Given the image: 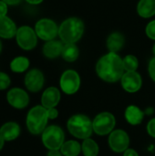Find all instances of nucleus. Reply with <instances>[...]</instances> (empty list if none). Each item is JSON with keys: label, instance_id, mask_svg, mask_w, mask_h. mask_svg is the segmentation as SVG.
<instances>
[{"label": "nucleus", "instance_id": "nucleus-1", "mask_svg": "<svg viewBox=\"0 0 155 156\" xmlns=\"http://www.w3.org/2000/svg\"><path fill=\"white\" fill-rule=\"evenodd\" d=\"M124 72L122 58L117 53L108 52L96 64V73L105 82L115 83L121 80Z\"/></svg>", "mask_w": 155, "mask_h": 156}, {"label": "nucleus", "instance_id": "nucleus-2", "mask_svg": "<svg viewBox=\"0 0 155 156\" xmlns=\"http://www.w3.org/2000/svg\"><path fill=\"white\" fill-rule=\"evenodd\" d=\"M85 25L82 19L72 16L65 19L58 27V37L64 44L78 42L83 36Z\"/></svg>", "mask_w": 155, "mask_h": 156}, {"label": "nucleus", "instance_id": "nucleus-3", "mask_svg": "<svg viewBox=\"0 0 155 156\" xmlns=\"http://www.w3.org/2000/svg\"><path fill=\"white\" fill-rule=\"evenodd\" d=\"M69 133L77 139L85 140L90 138L93 132L92 121L85 114L78 113L72 115L67 122Z\"/></svg>", "mask_w": 155, "mask_h": 156}, {"label": "nucleus", "instance_id": "nucleus-4", "mask_svg": "<svg viewBox=\"0 0 155 156\" xmlns=\"http://www.w3.org/2000/svg\"><path fill=\"white\" fill-rule=\"evenodd\" d=\"M48 110L42 105H37L29 110L26 115V127L30 133L37 135L48 127Z\"/></svg>", "mask_w": 155, "mask_h": 156}, {"label": "nucleus", "instance_id": "nucleus-5", "mask_svg": "<svg viewBox=\"0 0 155 156\" xmlns=\"http://www.w3.org/2000/svg\"><path fill=\"white\" fill-rule=\"evenodd\" d=\"M44 146L48 150H60L65 143V133L61 127L58 125L48 126L41 133Z\"/></svg>", "mask_w": 155, "mask_h": 156}, {"label": "nucleus", "instance_id": "nucleus-6", "mask_svg": "<svg viewBox=\"0 0 155 156\" xmlns=\"http://www.w3.org/2000/svg\"><path fill=\"white\" fill-rule=\"evenodd\" d=\"M93 132L99 136L109 135L114 131L116 126V119L114 115L109 112H103L96 115L92 120Z\"/></svg>", "mask_w": 155, "mask_h": 156}, {"label": "nucleus", "instance_id": "nucleus-7", "mask_svg": "<svg viewBox=\"0 0 155 156\" xmlns=\"http://www.w3.org/2000/svg\"><path fill=\"white\" fill-rule=\"evenodd\" d=\"M17 46L23 50H32L37 44V36L34 28L29 26H21L17 28L16 34Z\"/></svg>", "mask_w": 155, "mask_h": 156}, {"label": "nucleus", "instance_id": "nucleus-8", "mask_svg": "<svg viewBox=\"0 0 155 156\" xmlns=\"http://www.w3.org/2000/svg\"><path fill=\"white\" fill-rule=\"evenodd\" d=\"M81 80L79 73L74 69L65 70L59 80L60 90L67 95H73L79 90Z\"/></svg>", "mask_w": 155, "mask_h": 156}, {"label": "nucleus", "instance_id": "nucleus-9", "mask_svg": "<svg viewBox=\"0 0 155 156\" xmlns=\"http://www.w3.org/2000/svg\"><path fill=\"white\" fill-rule=\"evenodd\" d=\"M35 31L38 38L44 41H50L58 36V27L50 18H41L35 25Z\"/></svg>", "mask_w": 155, "mask_h": 156}, {"label": "nucleus", "instance_id": "nucleus-10", "mask_svg": "<svg viewBox=\"0 0 155 156\" xmlns=\"http://www.w3.org/2000/svg\"><path fill=\"white\" fill-rule=\"evenodd\" d=\"M108 144L114 153H124L129 148L130 137L128 133L122 129L114 130L109 134Z\"/></svg>", "mask_w": 155, "mask_h": 156}, {"label": "nucleus", "instance_id": "nucleus-11", "mask_svg": "<svg viewBox=\"0 0 155 156\" xmlns=\"http://www.w3.org/2000/svg\"><path fill=\"white\" fill-rule=\"evenodd\" d=\"M122 89L128 93L138 92L143 86V79L137 71H125L121 79Z\"/></svg>", "mask_w": 155, "mask_h": 156}, {"label": "nucleus", "instance_id": "nucleus-12", "mask_svg": "<svg viewBox=\"0 0 155 156\" xmlns=\"http://www.w3.org/2000/svg\"><path fill=\"white\" fill-rule=\"evenodd\" d=\"M24 83L26 88L31 92H38L44 86L45 77L43 72L38 69L28 70L25 76Z\"/></svg>", "mask_w": 155, "mask_h": 156}, {"label": "nucleus", "instance_id": "nucleus-13", "mask_svg": "<svg viewBox=\"0 0 155 156\" xmlns=\"http://www.w3.org/2000/svg\"><path fill=\"white\" fill-rule=\"evenodd\" d=\"M6 99L8 103L16 109H24L29 103V96L26 90L20 88L11 89L7 94Z\"/></svg>", "mask_w": 155, "mask_h": 156}, {"label": "nucleus", "instance_id": "nucleus-14", "mask_svg": "<svg viewBox=\"0 0 155 156\" xmlns=\"http://www.w3.org/2000/svg\"><path fill=\"white\" fill-rule=\"evenodd\" d=\"M61 93L56 87H48L44 90L41 96V105L46 109L55 108L60 101Z\"/></svg>", "mask_w": 155, "mask_h": 156}, {"label": "nucleus", "instance_id": "nucleus-15", "mask_svg": "<svg viewBox=\"0 0 155 156\" xmlns=\"http://www.w3.org/2000/svg\"><path fill=\"white\" fill-rule=\"evenodd\" d=\"M17 27L15 21L8 16H0V38L11 39L16 37Z\"/></svg>", "mask_w": 155, "mask_h": 156}, {"label": "nucleus", "instance_id": "nucleus-16", "mask_svg": "<svg viewBox=\"0 0 155 156\" xmlns=\"http://www.w3.org/2000/svg\"><path fill=\"white\" fill-rule=\"evenodd\" d=\"M64 43L61 40L53 39L50 41H47L42 48L43 55L49 59L57 58L58 57L61 56L62 49H63Z\"/></svg>", "mask_w": 155, "mask_h": 156}, {"label": "nucleus", "instance_id": "nucleus-17", "mask_svg": "<svg viewBox=\"0 0 155 156\" xmlns=\"http://www.w3.org/2000/svg\"><path fill=\"white\" fill-rule=\"evenodd\" d=\"M124 117L129 124L136 126L143 122L144 119V112L138 106L132 104L125 109Z\"/></svg>", "mask_w": 155, "mask_h": 156}, {"label": "nucleus", "instance_id": "nucleus-18", "mask_svg": "<svg viewBox=\"0 0 155 156\" xmlns=\"http://www.w3.org/2000/svg\"><path fill=\"white\" fill-rule=\"evenodd\" d=\"M20 134V127L15 122H8L3 124L0 128V136L5 142L16 140Z\"/></svg>", "mask_w": 155, "mask_h": 156}, {"label": "nucleus", "instance_id": "nucleus-19", "mask_svg": "<svg viewBox=\"0 0 155 156\" xmlns=\"http://www.w3.org/2000/svg\"><path fill=\"white\" fill-rule=\"evenodd\" d=\"M125 44V37L121 32H113L107 38V48L109 52L118 53Z\"/></svg>", "mask_w": 155, "mask_h": 156}, {"label": "nucleus", "instance_id": "nucleus-20", "mask_svg": "<svg viewBox=\"0 0 155 156\" xmlns=\"http://www.w3.org/2000/svg\"><path fill=\"white\" fill-rule=\"evenodd\" d=\"M137 13L143 18H150L155 15V0H140L137 5Z\"/></svg>", "mask_w": 155, "mask_h": 156}, {"label": "nucleus", "instance_id": "nucleus-21", "mask_svg": "<svg viewBox=\"0 0 155 156\" xmlns=\"http://www.w3.org/2000/svg\"><path fill=\"white\" fill-rule=\"evenodd\" d=\"M63 156H79L81 153V144L75 140L65 141L60 148Z\"/></svg>", "mask_w": 155, "mask_h": 156}, {"label": "nucleus", "instance_id": "nucleus-22", "mask_svg": "<svg viewBox=\"0 0 155 156\" xmlns=\"http://www.w3.org/2000/svg\"><path fill=\"white\" fill-rule=\"evenodd\" d=\"M79 56V49L78 46L74 43L64 44L61 57L67 62H74L78 59Z\"/></svg>", "mask_w": 155, "mask_h": 156}, {"label": "nucleus", "instance_id": "nucleus-23", "mask_svg": "<svg viewBox=\"0 0 155 156\" xmlns=\"http://www.w3.org/2000/svg\"><path fill=\"white\" fill-rule=\"evenodd\" d=\"M30 61L26 57L18 56L13 58L10 62V69L15 73H23L29 68Z\"/></svg>", "mask_w": 155, "mask_h": 156}, {"label": "nucleus", "instance_id": "nucleus-24", "mask_svg": "<svg viewBox=\"0 0 155 156\" xmlns=\"http://www.w3.org/2000/svg\"><path fill=\"white\" fill-rule=\"evenodd\" d=\"M81 153L84 156H98L100 148L98 144L91 138L83 140L81 144Z\"/></svg>", "mask_w": 155, "mask_h": 156}, {"label": "nucleus", "instance_id": "nucleus-25", "mask_svg": "<svg viewBox=\"0 0 155 156\" xmlns=\"http://www.w3.org/2000/svg\"><path fill=\"white\" fill-rule=\"evenodd\" d=\"M122 62L125 71H137L139 67V60L134 55L129 54L125 56V58H122Z\"/></svg>", "mask_w": 155, "mask_h": 156}, {"label": "nucleus", "instance_id": "nucleus-26", "mask_svg": "<svg viewBox=\"0 0 155 156\" xmlns=\"http://www.w3.org/2000/svg\"><path fill=\"white\" fill-rule=\"evenodd\" d=\"M11 83V80L9 78V76L5 73L0 71V90H6Z\"/></svg>", "mask_w": 155, "mask_h": 156}, {"label": "nucleus", "instance_id": "nucleus-27", "mask_svg": "<svg viewBox=\"0 0 155 156\" xmlns=\"http://www.w3.org/2000/svg\"><path fill=\"white\" fill-rule=\"evenodd\" d=\"M145 33L147 37L153 40H155V20L151 21L145 28Z\"/></svg>", "mask_w": 155, "mask_h": 156}, {"label": "nucleus", "instance_id": "nucleus-28", "mask_svg": "<svg viewBox=\"0 0 155 156\" xmlns=\"http://www.w3.org/2000/svg\"><path fill=\"white\" fill-rule=\"evenodd\" d=\"M146 130L148 134L155 139V118H153L149 121V122L147 123Z\"/></svg>", "mask_w": 155, "mask_h": 156}, {"label": "nucleus", "instance_id": "nucleus-29", "mask_svg": "<svg viewBox=\"0 0 155 156\" xmlns=\"http://www.w3.org/2000/svg\"><path fill=\"white\" fill-rule=\"evenodd\" d=\"M148 72L150 75V78L153 80V81L155 82V57L153 58L148 65Z\"/></svg>", "mask_w": 155, "mask_h": 156}, {"label": "nucleus", "instance_id": "nucleus-30", "mask_svg": "<svg viewBox=\"0 0 155 156\" xmlns=\"http://www.w3.org/2000/svg\"><path fill=\"white\" fill-rule=\"evenodd\" d=\"M48 110V120H54L57 119L58 117V109L55 108H50V109H47Z\"/></svg>", "mask_w": 155, "mask_h": 156}, {"label": "nucleus", "instance_id": "nucleus-31", "mask_svg": "<svg viewBox=\"0 0 155 156\" xmlns=\"http://www.w3.org/2000/svg\"><path fill=\"white\" fill-rule=\"evenodd\" d=\"M8 12V5L4 1L0 0V16H7Z\"/></svg>", "mask_w": 155, "mask_h": 156}, {"label": "nucleus", "instance_id": "nucleus-32", "mask_svg": "<svg viewBox=\"0 0 155 156\" xmlns=\"http://www.w3.org/2000/svg\"><path fill=\"white\" fill-rule=\"evenodd\" d=\"M123 156H139L138 153L132 148H128L124 153H123Z\"/></svg>", "mask_w": 155, "mask_h": 156}, {"label": "nucleus", "instance_id": "nucleus-33", "mask_svg": "<svg viewBox=\"0 0 155 156\" xmlns=\"http://www.w3.org/2000/svg\"><path fill=\"white\" fill-rule=\"evenodd\" d=\"M47 156H63L60 150H48Z\"/></svg>", "mask_w": 155, "mask_h": 156}, {"label": "nucleus", "instance_id": "nucleus-34", "mask_svg": "<svg viewBox=\"0 0 155 156\" xmlns=\"http://www.w3.org/2000/svg\"><path fill=\"white\" fill-rule=\"evenodd\" d=\"M5 3H6L8 5H17L18 4L21 3L22 0H2Z\"/></svg>", "mask_w": 155, "mask_h": 156}, {"label": "nucleus", "instance_id": "nucleus-35", "mask_svg": "<svg viewBox=\"0 0 155 156\" xmlns=\"http://www.w3.org/2000/svg\"><path fill=\"white\" fill-rule=\"evenodd\" d=\"M26 3H28L29 5H39L41 4L44 0H25Z\"/></svg>", "mask_w": 155, "mask_h": 156}, {"label": "nucleus", "instance_id": "nucleus-36", "mask_svg": "<svg viewBox=\"0 0 155 156\" xmlns=\"http://www.w3.org/2000/svg\"><path fill=\"white\" fill-rule=\"evenodd\" d=\"M4 144H5V140L0 136V151L3 149V147H4Z\"/></svg>", "mask_w": 155, "mask_h": 156}, {"label": "nucleus", "instance_id": "nucleus-37", "mask_svg": "<svg viewBox=\"0 0 155 156\" xmlns=\"http://www.w3.org/2000/svg\"><path fill=\"white\" fill-rule=\"evenodd\" d=\"M153 55L155 56V44L153 45Z\"/></svg>", "mask_w": 155, "mask_h": 156}, {"label": "nucleus", "instance_id": "nucleus-38", "mask_svg": "<svg viewBox=\"0 0 155 156\" xmlns=\"http://www.w3.org/2000/svg\"><path fill=\"white\" fill-rule=\"evenodd\" d=\"M2 42H1V40H0V53H1V51H2Z\"/></svg>", "mask_w": 155, "mask_h": 156}]
</instances>
